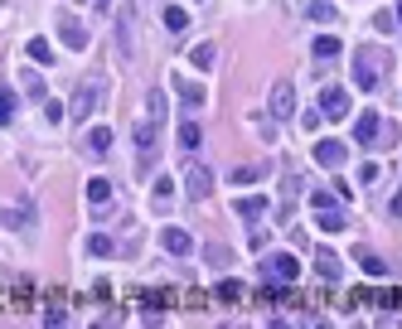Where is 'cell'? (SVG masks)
<instances>
[{"label": "cell", "instance_id": "cell-1", "mask_svg": "<svg viewBox=\"0 0 402 329\" xmlns=\"http://www.w3.org/2000/svg\"><path fill=\"white\" fill-rule=\"evenodd\" d=\"M383 73H388V54H378V49H359L354 54V88L359 93H373L383 83Z\"/></svg>", "mask_w": 402, "mask_h": 329}, {"label": "cell", "instance_id": "cell-2", "mask_svg": "<svg viewBox=\"0 0 402 329\" xmlns=\"http://www.w3.org/2000/svg\"><path fill=\"white\" fill-rule=\"evenodd\" d=\"M354 141H359V145H398V126H393V121L383 126L378 111H359V121H354Z\"/></svg>", "mask_w": 402, "mask_h": 329}, {"label": "cell", "instance_id": "cell-3", "mask_svg": "<svg viewBox=\"0 0 402 329\" xmlns=\"http://www.w3.org/2000/svg\"><path fill=\"white\" fill-rule=\"evenodd\" d=\"M98 102H102V78L93 73V78H88V83H83L78 93H73V102H68V116H73V121H88Z\"/></svg>", "mask_w": 402, "mask_h": 329}, {"label": "cell", "instance_id": "cell-4", "mask_svg": "<svg viewBox=\"0 0 402 329\" xmlns=\"http://www.w3.org/2000/svg\"><path fill=\"white\" fill-rule=\"evenodd\" d=\"M185 194H190L194 204L213 194V170H208V165H190V170H185Z\"/></svg>", "mask_w": 402, "mask_h": 329}, {"label": "cell", "instance_id": "cell-5", "mask_svg": "<svg viewBox=\"0 0 402 329\" xmlns=\"http://www.w3.org/2000/svg\"><path fill=\"white\" fill-rule=\"evenodd\" d=\"M291 111H296V88L291 83H277L272 88V121H286Z\"/></svg>", "mask_w": 402, "mask_h": 329}, {"label": "cell", "instance_id": "cell-6", "mask_svg": "<svg viewBox=\"0 0 402 329\" xmlns=\"http://www.w3.org/2000/svg\"><path fill=\"white\" fill-rule=\"evenodd\" d=\"M320 111L334 116V121H344V116H349V93H344V88H325V93H320Z\"/></svg>", "mask_w": 402, "mask_h": 329}, {"label": "cell", "instance_id": "cell-7", "mask_svg": "<svg viewBox=\"0 0 402 329\" xmlns=\"http://www.w3.org/2000/svg\"><path fill=\"white\" fill-rule=\"evenodd\" d=\"M160 247H165V252H175V257H190V252H194V242H190V232H185V227H165V232H160Z\"/></svg>", "mask_w": 402, "mask_h": 329}, {"label": "cell", "instance_id": "cell-8", "mask_svg": "<svg viewBox=\"0 0 402 329\" xmlns=\"http://www.w3.org/2000/svg\"><path fill=\"white\" fill-rule=\"evenodd\" d=\"M59 39H63L68 49H88V29H83L78 19H68V15L59 19Z\"/></svg>", "mask_w": 402, "mask_h": 329}, {"label": "cell", "instance_id": "cell-9", "mask_svg": "<svg viewBox=\"0 0 402 329\" xmlns=\"http://www.w3.org/2000/svg\"><path fill=\"white\" fill-rule=\"evenodd\" d=\"M267 276H277V281H296V276H301V262L281 252V257H272V262H267Z\"/></svg>", "mask_w": 402, "mask_h": 329}, {"label": "cell", "instance_id": "cell-10", "mask_svg": "<svg viewBox=\"0 0 402 329\" xmlns=\"http://www.w3.org/2000/svg\"><path fill=\"white\" fill-rule=\"evenodd\" d=\"M315 271H320L325 281H339V271H344V266H339V257H334L330 247H320V252H315Z\"/></svg>", "mask_w": 402, "mask_h": 329}, {"label": "cell", "instance_id": "cell-11", "mask_svg": "<svg viewBox=\"0 0 402 329\" xmlns=\"http://www.w3.org/2000/svg\"><path fill=\"white\" fill-rule=\"evenodd\" d=\"M175 88H180V102H185V107H190V111H199L203 102H208V93H203L199 83H185V78H180Z\"/></svg>", "mask_w": 402, "mask_h": 329}, {"label": "cell", "instance_id": "cell-12", "mask_svg": "<svg viewBox=\"0 0 402 329\" xmlns=\"http://www.w3.org/2000/svg\"><path fill=\"white\" fill-rule=\"evenodd\" d=\"M315 160L320 165H344V145L339 141H315Z\"/></svg>", "mask_w": 402, "mask_h": 329}, {"label": "cell", "instance_id": "cell-13", "mask_svg": "<svg viewBox=\"0 0 402 329\" xmlns=\"http://www.w3.org/2000/svg\"><path fill=\"white\" fill-rule=\"evenodd\" d=\"M233 209H238V218H242V223H257L262 214H267V199H257V194H252V199H238Z\"/></svg>", "mask_w": 402, "mask_h": 329}, {"label": "cell", "instance_id": "cell-14", "mask_svg": "<svg viewBox=\"0 0 402 329\" xmlns=\"http://www.w3.org/2000/svg\"><path fill=\"white\" fill-rule=\"evenodd\" d=\"M136 150H141V160H150V150H155V121H141L136 126Z\"/></svg>", "mask_w": 402, "mask_h": 329}, {"label": "cell", "instance_id": "cell-15", "mask_svg": "<svg viewBox=\"0 0 402 329\" xmlns=\"http://www.w3.org/2000/svg\"><path fill=\"white\" fill-rule=\"evenodd\" d=\"M315 223H320L325 232H344V223H349V218H344V214L330 204V209H315Z\"/></svg>", "mask_w": 402, "mask_h": 329}, {"label": "cell", "instance_id": "cell-16", "mask_svg": "<svg viewBox=\"0 0 402 329\" xmlns=\"http://www.w3.org/2000/svg\"><path fill=\"white\" fill-rule=\"evenodd\" d=\"M88 150H93V155H107V150H111V131H107V126H93V131H88Z\"/></svg>", "mask_w": 402, "mask_h": 329}, {"label": "cell", "instance_id": "cell-17", "mask_svg": "<svg viewBox=\"0 0 402 329\" xmlns=\"http://www.w3.org/2000/svg\"><path fill=\"white\" fill-rule=\"evenodd\" d=\"M320 63H330V58H339V39L334 34H325V39H315V49H310Z\"/></svg>", "mask_w": 402, "mask_h": 329}, {"label": "cell", "instance_id": "cell-18", "mask_svg": "<svg viewBox=\"0 0 402 329\" xmlns=\"http://www.w3.org/2000/svg\"><path fill=\"white\" fill-rule=\"evenodd\" d=\"M359 266H364L369 276H388V262H383L378 252H364V247H359Z\"/></svg>", "mask_w": 402, "mask_h": 329}, {"label": "cell", "instance_id": "cell-19", "mask_svg": "<svg viewBox=\"0 0 402 329\" xmlns=\"http://www.w3.org/2000/svg\"><path fill=\"white\" fill-rule=\"evenodd\" d=\"M305 15H310L315 24H330V19H334V5H330V0H305Z\"/></svg>", "mask_w": 402, "mask_h": 329}, {"label": "cell", "instance_id": "cell-20", "mask_svg": "<svg viewBox=\"0 0 402 329\" xmlns=\"http://www.w3.org/2000/svg\"><path fill=\"white\" fill-rule=\"evenodd\" d=\"M24 54H29L39 68H44V63H54V49H49V39H29V49H24Z\"/></svg>", "mask_w": 402, "mask_h": 329}, {"label": "cell", "instance_id": "cell-21", "mask_svg": "<svg viewBox=\"0 0 402 329\" xmlns=\"http://www.w3.org/2000/svg\"><path fill=\"white\" fill-rule=\"evenodd\" d=\"M199 141H203L199 121H185V126H180V145H185V150H199Z\"/></svg>", "mask_w": 402, "mask_h": 329}, {"label": "cell", "instance_id": "cell-22", "mask_svg": "<svg viewBox=\"0 0 402 329\" xmlns=\"http://www.w3.org/2000/svg\"><path fill=\"white\" fill-rule=\"evenodd\" d=\"M88 252H93V257H111V252H116V242H111L107 232H93V237H88Z\"/></svg>", "mask_w": 402, "mask_h": 329}, {"label": "cell", "instance_id": "cell-23", "mask_svg": "<svg viewBox=\"0 0 402 329\" xmlns=\"http://www.w3.org/2000/svg\"><path fill=\"white\" fill-rule=\"evenodd\" d=\"M165 24H170V29L180 34V29L190 24V10H185V5H165Z\"/></svg>", "mask_w": 402, "mask_h": 329}, {"label": "cell", "instance_id": "cell-24", "mask_svg": "<svg viewBox=\"0 0 402 329\" xmlns=\"http://www.w3.org/2000/svg\"><path fill=\"white\" fill-rule=\"evenodd\" d=\"M116 54L131 58V15H121V29H116Z\"/></svg>", "mask_w": 402, "mask_h": 329}, {"label": "cell", "instance_id": "cell-25", "mask_svg": "<svg viewBox=\"0 0 402 329\" xmlns=\"http://www.w3.org/2000/svg\"><path fill=\"white\" fill-rule=\"evenodd\" d=\"M24 93H29V97H34V102H44V97H49V88H44V78H39V73H34V68H29V73H24Z\"/></svg>", "mask_w": 402, "mask_h": 329}, {"label": "cell", "instance_id": "cell-26", "mask_svg": "<svg viewBox=\"0 0 402 329\" xmlns=\"http://www.w3.org/2000/svg\"><path fill=\"white\" fill-rule=\"evenodd\" d=\"M88 199L93 204H111V179H93L88 184Z\"/></svg>", "mask_w": 402, "mask_h": 329}, {"label": "cell", "instance_id": "cell-27", "mask_svg": "<svg viewBox=\"0 0 402 329\" xmlns=\"http://www.w3.org/2000/svg\"><path fill=\"white\" fill-rule=\"evenodd\" d=\"M10 121H15V93L0 88V126H10Z\"/></svg>", "mask_w": 402, "mask_h": 329}, {"label": "cell", "instance_id": "cell-28", "mask_svg": "<svg viewBox=\"0 0 402 329\" xmlns=\"http://www.w3.org/2000/svg\"><path fill=\"white\" fill-rule=\"evenodd\" d=\"M190 58H194V68H213V58H218V49H213V44H199V49H194Z\"/></svg>", "mask_w": 402, "mask_h": 329}, {"label": "cell", "instance_id": "cell-29", "mask_svg": "<svg viewBox=\"0 0 402 329\" xmlns=\"http://www.w3.org/2000/svg\"><path fill=\"white\" fill-rule=\"evenodd\" d=\"M267 170H257V165H242V170H233V184H257Z\"/></svg>", "mask_w": 402, "mask_h": 329}, {"label": "cell", "instance_id": "cell-30", "mask_svg": "<svg viewBox=\"0 0 402 329\" xmlns=\"http://www.w3.org/2000/svg\"><path fill=\"white\" fill-rule=\"evenodd\" d=\"M170 194H175V184L170 179H155V204H170Z\"/></svg>", "mask_w": 402, "mask_h": 329}, {"label": "cell", "instance_id": "cell-31", "mask_svg": "<svg viewBox=\"0 0 402 329\" xmlns=\"http://www.w3.org/2000/svg\"><path fill=\"white\" fill-rule=\"evenodd\" d=\"M150 116H155V121L165 116V93H150Z\"/></svg>", "mask_w": 402, "mask_h": 329}, {"label": "cell", "instance_id": "cell-32", "mask_svg": "<svg viewBox=\"0 0 402 329\" xmlns=\"http://www.w3.org/2000/svg\"><path fill=\"white\" fill-rule=\"evenodd\" d=\"M393 24H398V15H388V10H383V15H378V19H373V29H383V34H388V29H393Z\"/></svg>", "mask_w": 402, "mask_h": 329}, {"label": "cell", "instance_id": "cell-33", "mask_svg": "<svg viewBox=\"0 0 402 329\" xmlns=\"http://www.w3.org/2000/svg\"><path fill=\"white\" fill-rule=\"evenodd\" d=\"M44 116H49V121H63V107H59V102H49V97H44Z\"/></svg>", "mask_w": 402, "mask_h": 329}, {"label": "cell", "instance_id": "cell-34", "mask_svg": "<svg viewBox=\"0 0 402 329\" xmlns=\"http://www.w3.org/2000/svg\"><path fill=\"white\" fill-rule=\"evenodd\" d=\"M393 214H402V189H398V194H393Z\"/></svg>", "mask_w": 402, "mask_h": 329}, {"label": "cell", "instance_id": "cell-35", "mask_svg": "<svg viewBox=\"0 0 402 329\" xmlns=\"http://www.w3.org/2000/svg\"><path fill=\"white\" fill-rule=\"evenodd\" d=\"M398 24H402V0H398Z\"/></svg>", "mask_w": 402, "mask_h": 329}]
</instances>
